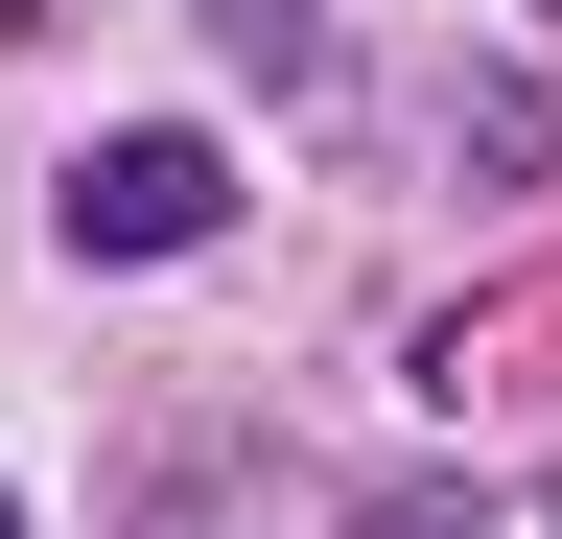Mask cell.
<instances>
[{
    "mask_svg": "<svg viewBox=\"0 0 562 539\" xmlns=\"http://www.w3.org/2000/svg\"><path fill=\"white\" fill-rule=\"evenodd\" d=\"M47 235L70 258H211L235 235V142H188V117H117V142H70V188H47Z\"/></svg>",
    "mask_w": 562,
    "mask_h": 539,
    "instance_id": "obj_1",
    "label": "cell"
},
{
    "mask_svg": "<svg viewBox=\"0 0 562 539\" xmlns=\"http://www.w3.org/2000/svg\"><path fill=\"white\" fill-rule=\"evenodd\" d=\"M446 94H469V117H446L469 188H562V94H539V71H446Z\"/></svg>",
    "mask_w": 562,
    "mask_h": 539,
    "instance_id": "obj_2",
    "label": "cell"
},
{
    "mask_svg": "<svg viewBox=\"0 0 562 539\" xmlns=\"http://www.w3.org/2000/svg\"><path fill=\"white\" fill-rule=\"evenodd\" d=\"M211 71L235 94H328V0H211Z\"/></svg>",
    "mask_w": 562,
    "mask_h": 539,
    "instance_id": "obj_3",
    "label": "cell"
}]
</instances>
